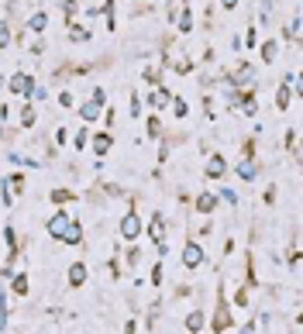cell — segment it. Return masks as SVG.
Instances as JSON below:
<instances>
[{
	"label": "cell",
	"mask_w": 303,
	"mask_h": 334,
	"mask_svg": "<svg viewBox=\"0 0 303 334\" xmlns=\"http://www.w3.org/2000/svg\"><path fill=\"white\" fill-rule=\"evenodd\" d=\"M203 172H207V179H221V176L227 172L224 155H210V162H207V169H203Z\"/></svg>",
	"instance_id": "30bf717a"
},
{
	"label": "cell",
	"mask_w": 303,
	"mask_h": 334,
	"mask_svg": "<svg viewBox=\"0 0 303 334\" xmlns=\"http://www.w3.org/2000/svg\"><path fill=\"white\" fill-rule=\"evenodd\" d=\"M59 104H62V107H73V97H69V93L62 90V93H59Z\"/></svg>",
	"instance_id": "74e56055"
},
{
	"label": "cell",
	"mask_w": 303,
	"mask_h": 334,
	"mask_svg": "<svg viewBox=\"0 0 303 334\" xmlns=\"http://www.w3.org/2000/svg\"><path fill=\"white\" fill-rule=\"evenodd\" d=\"M231 328V310L224 307V300L217 303V314H214V331H227Z\"/></svg>",
	"instance_id": "8fae6325"
},
{
	"label": "cell",
	"mask_w": 303,
	"mask_h": 334,
	"mask_svg": "<svg viewBox=\"0 0 303 334\" xmlns=\"http://www.w3.org/2000/svg\"><path fill=\"white\" fill-rule=\"evenodd\" d=\"M3 186H10L14 193H21V190H24V179H21V176H7V179H3Z\"/></svg>",
	"instance_id": "484cf974"
},
{
	"label": "cell",
	"mask_w": 303,
	"mask_h": 334,
	"mask_svg": "<svg viewBox=\"0 0 303 334\" xmlns=\"http://www.w3.org/2000/svg\"><path fill=\"white\" fill-rule=\"evenodd\" d=\"M172 114H176V117H186V114H190V107H186L183 97H172Z\"/></svg>",
	"instance_id": "603a6c76"
},
{
	"label": "cell",
	"mask_w": 303,
	"mask_h": 334,
	"mask_svg": "<svg viewBox=\"0 0 303 334\" xmlns=\"http://www.w3.org/2000/svg\"><path fill=\"white\" fill-rule=\"evenodd\" d=\"M145 128H149L152 138H158V134H162V124H158V117H149V121H145Z\"/></svg>",
	"instance_id": "83f0119b"
},
{
	"label": "cell",
	"mask_w": 303,
	"mask_h": 334,
	"mask_svg": "<svg viewBox=\"0 0 303 334\" xmlns=\"http://www.w3.org/2000/svg\"><path fill=\"white\" fill-rule=\"evenodd\" d=\"M234 3H238V0H224V7H227V10H234Z\"/></svg>",
	"instance_id": "ab89813d"
},
{
	"label": "cell",
	"mask_w": 303,
	"mask_h": 334,
	"mask_svg": "<svg viewBox=\"0 0 303 334\" xmlns=\"http://www.w3.org/2000/svg\"><path fill=\"white\" fill-rule=\"evenodd\" d=\"M276 107H279V111L290 107V83H283V86L276 90Z\"/></svg>",
	"instance_id": "e0dca14e"
},
{
	"label": "cell",
	"mask_w": 303,
	"mask_h": 334,
	"mask_svg": "<svg viewBox=\"0 0 303 334\" xmlns=\"http://www.w3.org/2000/svg\"><path fill=\"white\" fill-rule=\"evenodd\" d=\"M69 38H73V42H90V28H83V24L69 21Z\"/></svg>",
	"instance_id": "9a60e30c"
},
{
	"label": "cell",
	"mask_w": 303,
	"mask_h": 334,
	"mask_svg": "<svg viewBox=\"0 0 303 334\" xmlns=\"http://www.w3.org/2000/svg\"><path fill=\"white\" fill-rule=\"evenodd\" d=\"M90 145H93L97 155H107L110 145H114V134H110V131H97V134H90Z\"/></svg>",
	"instance_id": "8992f818"
},
{
	"label": "cell",
	"mask_w": 303,
	"mask_h": 334,
	"mask_svg": "<svg viewBox=\"0 0 303 334\" xmlns=\"http://www.w3.org/2000/svg\"><path fill=\"white\" fill-rule=\"evenodd\" d=\"M59 241H62V245H83V224H79V221H69V224H66V231H62V238H59Z\"/></svg>",
	"instance_id": "5b68a950"
},
{
	"label": "cell",
	"mask_w": 303,
	"mask_h": 334,
	"mask_svg": "<svg viewBox=\"0 0 303 334\" xmlns=\"http://www.w3.org/2000/svg\"><path fill=\"white\" fill-rule=\"evenodd\" d=\"M169 100H172V97H169V90L155 83V90H152V97H149V107H155V111H165V107H169Z\"/></svg>",
	"instance_id": "9c48e42d"
},
{
	"label": "cell",
	"mask_w": 303,
	"mask_h": 334,
	"mask_svg": "<svg viewBox=\"0 0 303 334\" xmlns=\"http://www.w3.org/2000/svg\"><path fill=\"white\" fill-rule=\"evenodd\" d=\"M179 31H183V35L193 31V14H190V7H183V14H179Z\"/></svg>",
	"instance_id": "7402d4cb"
},
{
	"label": "cell",
	"mask_w": 303,
	"mask_h": 334,
	"mask_svg": "<svg viewBox=\"0 0 303 334\" xmlns=\"http://www.w3.org/2000/svg\"><path fill=\"white\" fill-rule=\"evenodd\" d=\"M183 266L186 269H200L203 266V248H200L197 241H190V245L183 248Z\"/></svg>",
	"instance_id": "277c9868"
},
{
	"label": "cell",
	"mask_w": 303,
	"mask_h": 334,
	"mask_svg": "<svg viewBox=\"0 0 303 334\" xmlns=\"http://www.w3.org/2000/svg\"><path fill=\"white\" fill-rule=\"evenodd\" d=\"M69 221H73V217H69L66 210H59L55 217H49V234H52V238H62V231H66Z\"/></svg>",
	"instance_id": "ba28073f"
},
{
	"label": "cell",
	"mask_w": 303,
	"mask_h": 334,
	"mask_svg": "<svg viewBox=\"0 0 303 334\" xmlns=\"http://www.w3.org/2000/svg\"><path fill=\"white\" fill-rule=\"evenodd\" d=\"M214 207H217V197H214V193H200V197H197V210H200V214H210Z\"/></svg>",
	"instance_id": "5bb4252c"
},
{
	"label": "cell",
	"mask_w": 303,
	"mask_h": 334,
	"mask_svg": "<svg viewBox=\"0 0 303 334\" xmlns=\"http://www.w3.org/2000/svg\"><path fill=\"white\" fill-rule=\"evenodd\" d=\"M100 107H103V90H93V97L79 107V117H83V124H90V121H97L100 117Z\"/></svg>",
	"instance_id": "6da1fadb"
},
{
	"label": "cell",
	"mask_w": 303,
	"mask_h": 334,
	"mask_svg": "<svg viewBox=\"0 0 303 334\" xmlns=\"http://www.w3.org/2000/svg\"><path fill=\"white\" fill-rule=\"evenodd\" d=\"M238 104H241V114H248V117H252L255 111H258V104H255V93H245V97H241Z\"/></svg>",
	"instance_id": "ac0fdd59"
},
{
	"label": "cell",
	"mask_w": 303,
	"mask_h": 334,
	"mask_svg": "<svg viewBox=\"0 0 303 334\" xmlns=\"http://www.w3.org/2000/svg\"><path fill=\"white\" fill-rule=\"evenodd\" d=\"M252 79H255V69L248 66V62H241V66H238V72H234V83H238V86H245V83H252Z\"/></svg>",
	"instance_id": "4fadbf2b"
},
{
	"label": "cell",
	"mask_w": 303,
	"mask_h": 334,
	"mask_svg": "<svg viewBox=\"0 0 303 334\" xmlns=\"http://www.w3.org/2000/svg\"><path fill=\"white\" fill-rule=\"evenodd\" d=\"M255 172H258V169H255V162H252V159H245V162L238 166V176H241L245 183H248V179H255Z\"/></svg>",
	"instance_id": "d6986e66"
},
{
	"label": "cell",
	"mask_w": 303,
	"mask_h": 334,
	"mask_svg": "<svg viewBox=\"0 0 303 334\" xmlns=\"http://www.w3.org/2000/svg\"><path fill=\"white\" fill-rule=\"evenodd\" d=\"M66 200H73L69 190H52V203H66Z\"/></svg>",
	"instance_id": "f546056e"
},
{
	"label": "cell",
	"mask_w": 303,
	"mask_h": 334,
	"mask_svg": "<svg viewBox=\"0 0 303 334\" xmlns=\"http://www.w3.org/2000/svg\"><path fill=\"white\" fill-rule=\"evenodd\" d=\"M245 42H248V49H255V42H258V31H255V24L248 28V35H245Z\"/></svg>",
	"instance_id": "d6a6232c"
},
{
	"label": "cell",
	"mask_w": 303,
	"mask_h": 334,
	"mask_svg": "<svg viewBox=\"0 0 303 334\" xmlns=\"http://www.w3.org/2000/svg\"><path fill=\"white\" fill-rule=\"evenodd\" d=\"M286 35H290V38H300V17H293V21H290V28H286Z\"/></svg>",
	"instance_id": "4dcf8cb0"
},
{
	"label": "cell",
	"mask_w": 303,
	"mask_h": 334,
	"mask_svg": "<svg viewBox=\"0 0 303 334\" xmlns=\"http://www.w3.org/2000/svg\"><path fill=\"white\" fill-rule=\"evenodd\" d=\"M62 10H66V17L73 21V10H76V0H62Z\"/></svg>",
	"instance_id": "d590c367"
},
{
	"label": "cell",
	"mask_w": 303,
	"mask_h": 334,
	"mask_svg": "<svg viewBox=\"0 0 303 334\" xmlns=\"http://www.w3.org/2000/svg\"><path fill=\"white\" fill-rule=\"evenodd\" d=\"M14 293H17V296H24V293H28V276H24V272H17V276H14Z\"/></svg>",
	"instance_id": "d4e9b609"
},
{
	"label": "cell",
	"mask_w": 303,
	"mask_h": 334,
	"mask_svg": "<svg viewBox=\"0 0 303 334\" xmlns=\"http://www.w3.org/2000/svg\"><path fill=\"white\" fill-rule=\"evenodd\" d=\"M186 331H203V314H200V310H193V314H190V317H186Z\"/></svg>",
	"instance_id": "ffe728a7"
},
{
	"label": "cell",
	"mask_w": 303,
	"mask_h": 334,
	"mask_svg": "<svg viewBox=\"0 0 303 334\" xmlns=\"http://www.w3.org/2000/svg\"><path fill=\"white\" fill-rule=\"evenodd\" d=\"M145 79H149L152 86H155V83H158V69H155V66H149V69H145Z\"/></svg>",
	"instance_id": "836d02e7"
},
{
	"label": "cell",
	"mask_w": 303,
	"mask_h": 334,
	"mask_svg": "<svg viewBox=\"0 0 303 334\" xmlns=\"http://www.w3.org/2000/svg\"><path fill=\"white\" fill-rule=\"evenodd\" d=\"M0 331H7V310L0 307Z\"/></svg>",
	"instance_id": "f35d334b"
},
{
	"label": "cell",
	"mask_w": 303,
	"mask_h": 334,
	"mask_svg": "<svg viewBox=\"0 0 303 334\" xmlns=\"http://www.w3.org/2000/svg\"><path fill=\"white\" fill-rule=\"evenodd\" d=\"M86 145H90V131H86V124H83V131L76 134V148H79V152H83V148H86Z\"/></svg>",
	"instance_id": "f1b7e54d"
},
{
	"label": "cell",
	"mask_w": 303,
	"mask_h": 334,
	"mask_svg": "<svg viewBox=\"0 0 303 334\" xmlns=\"http://www.w3.org/2000/svg\"><path fill=\"white\" fill-rule=\"evenodd\" d=\"M7 42H10V28L0 21V49H7Z\"/></svg>",
	"instance_id": "1f68e13d"
},
{
	"label": "cell",
	"mask_w": 303,
	"mask_h": 334,
	"mask_svg": "<svg viewBox=\"0 0 303 334\" xmlns=\"http://www.w3.org/2000/svg\"><path fill=\"white\" fill-rule=\"evenodd\" d=\"M45 24H49V17H45V10H38V14H31V21H28V28H31V31H45Z\"/></svg>",
	"instance_id": "44dd1931"
},
{
	"label": "cell",
	"mask_w": 303,
	"mask_h": 334,
	"mask_svg": "<svg viewBox=\"0 0 303 334\" xmlns=\"http://www.w3.org/2000/svg\"><path fill=\"white\" fill-rule=\"evenodd\" d=\"M138 234H142V217H138L135 210H128V214L121 217V238H124V241H135Z\"/></svg>",
	"instance_id": "7a4b0ae2"
},
{
	"label": "cell",
	"mask_w": 303,
	"mask_h": 334,
	"mask_svg": "<svg viewBox=\"0 0 303 334\" xmlns=\"http://www.w3.org/2000/svg\"><path fill=\"white\" fill-rule=\"evenodd\" d=\"M276 56H279V42L269 38V42L262 45V59H265V62H276Z\"/></svg>",
	"instance_id": "2e32d148"
},
{
	"label": "cell",
	"mask_w": 303,
	"mask_h": 334,
	"mask_svg": "<svg viewBox=\"0 0 303 334\" xmlns=\"http://www.w3.org/2000/svg\"><path fill=\"white\" fill-rule=\"evenodd\" d=\"M131 114L142 117V100H138V97H131Z\"/></svg>",
	"instance_id": "8d00e7d4"
},
{
	"label": "cell",
	"mask_w": 303,
	"mask_h": 334,
	"mask_svg": "<svg viewBox=\"0 0 303 334\" xmlns=\"http://www.w3.org/2000/svg\"><path fill=\"white\" fill-rule=\"evenodd\" d=\"M3 241H7V248H10V252L17 248V234H14V227H3Z\"/></svg>",
	"instance_id": "4316f807"
},
{
	"label": "cell",
	"mask_w": 303,
	"mask_h": 334,
	"mask_svg": "<svg viewBox=\"0 0 303 334\" xmlns=\"http://www.w3.org/2000/svg\"><path fill=\"white\" fill-rule=\"evenodd\" d=\"M7 90H10V93H24V97H31V93H35V79H31L28 72H14L10 83H7Z\"/></svg>",
	"instance_id": "3957f363"
},
{
	"label": "cell",
	"mask_w": 303,
	"mask_h": 334,
	"mask_svg": "<svg viewBox=\"0 0 303 334\" xmlns=\"http://www.w3.org/2000/svg\"><path fill=\"white\" fill-rule=\"evenodd\" d=\"M86 276H90L86 262H76V266L69 269V286H83V282H86Z\"/></svg>",
	"instance_id": "7c38bea8"
},
{
	"label": "cell",
	"mask_w": 303,
	"mask_h": 334,
	"mask_svg": "<svg viewBox=\"0 0 303 334\" xmlns=\"http://www.w3.org/2000/svg\"><path fill=\"white\" fill-rule=\"evenodd\" d=\"M152 286H162V266L152 269Z\"/></svg>",
	"instance_id": "e575fe53"
},
{
	"label": "cell",
	"mask_w": 303,
	"mask_h": 334,
	"mask_svg": "<svg viewBox=\"0 0 303 334\" xmlns=\"http://www.w3.org/2000/svg\"><path fill=\"white\" fill-rule=\"evenodd\" d=\"M149 238L155 245H165V217L162 214H152V224H149Z\"/></svg>",
	"instance_id": "52a82bcc"
},
{
	"label": "cell",
	"mask_w": 303,
	"mask_h": 334,
	"mask_svg": "<svg viewBox=\"0 0 303 334\" xmlns=\"http://www.w3.org/2000/svg\"><path fill=\"white\" fill-rule=\"evenodd\" d=\"M35 121H38V114H35V107H31V104H28V107H24V111H21V124H24V128H31V124H35Z\"/></svg>",
	"instance_id": "cb8c5ba5"
}]
</instances>
